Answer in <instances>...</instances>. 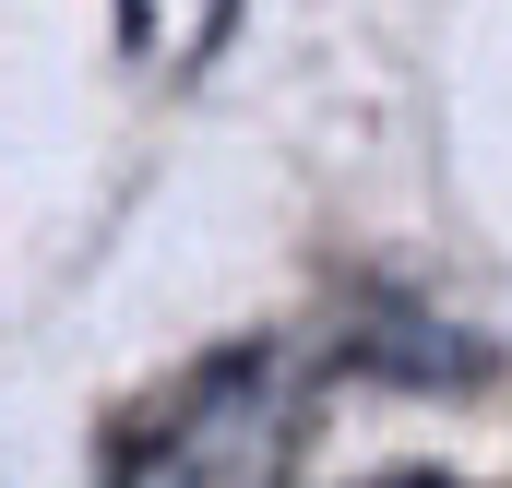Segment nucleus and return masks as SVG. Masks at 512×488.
<instances>
[{"mask_svg":"<svg viewBox=\"0 0 512 488\" xmlns=\"http://www.w3.org/2000/svg\"><path fill=\"white\" fill-rule=\"evenodd\" d=\"M262 381H274V358H262V346L215 358V381L191 393V417L167 429L155 477H167V488H227V465H239V453L262 441Z\"/></svg>","mask_w":512,"mask_h":488,"instance_id":"obj_1","label":"nucleus"},{"mask_svg":"<svg viewBox=\"0 0 512 488\" xmlns=\"http://www.w3.org/2000/svg\"><path fill=\"white\" fill-rule=\"evenodd\" d=\"M358 369H382V381H429V393H465L489 358H477V334H453V322H429V310H370Z\"/></svg>","mask_w":512,"mask_h":488,"instance_id":"obj_2","label":"nucleus"},{"mask_svg":"<svg viewBox=\"0 0 512 488\" xmlns=\"http://www.w3.org/2000/svg\"><path fill=\"white\" fill-rule=\"evenodd\" d=\"M382 488H453V477H382Z\"/></svg>","mask_w":512,"mask_h":488,"instance_id":"obj_3","label":"nucleus"}]
</instances>
